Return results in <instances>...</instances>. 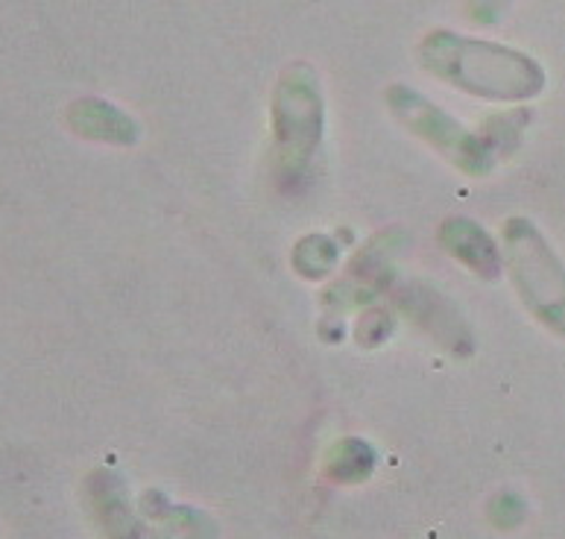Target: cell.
<instances>
[{"label":"cell","instance_id":"obj_1","mask_svg":"<svg viewBox=\"0 0 565 539\" xmlns=\"http://www.w3.org/2000/svg\"><path fill=\"white\" fill-rule=\"evenodd\" d=\"M423 60L439 80L490 101H519L542 85V71L522 53L451 33L430 35L423 44Z\"/></svg>","mask_w":565,"mask_h":539},{"label":"cell","instance_id":"obj_2","mask_svg":"<svg viewBox=\"0 0 565 539\" xmlns=\"http://www.w3.org/2000/svg\"><path fill=\"white\" fill-rule=\"evenodd\" d=\"M390 106L396 109V115L407 127L419 138H425L434 150L443 152L448 161H455L463 173H487V168L492 165L487 144L478 141L472 133H466L455 118H448L446 112L430 106L428 101L407 88H393Z\"/></svg>","mask_w":565,"mask_h":539},{"label":"cell","instance_id":"obj_3","mask_svg":"<svg viewBox=\"0 0 565 539\" xmlns=\"http://www.w3.org/2000/svg\"><path fill=\"white\" fill-rule=\"evenodd\" d=\"M507 250H510L515 282L522 285L527 299L540 290V285H545L536 314H545V317L565 314V276L559 273L557 262L551 258L545 244L533 235L527 223L515 220V223L507 226Z\"/></svg>","mask_w":565,"mask_h":539},{"label":"cell","instance_id":"obj_4","mask_svg":"<svg viewBox=\"0 0 565 539\" xmlns=\"http://www.w3.org/2000/svg\"><path fill=\"white\" fill-rule=\"evenodd\" d=\"M276 129H279L281 152L287 159H294L299 150V159L311 156L313 144L320 138V97L313 88L311 74L308 76H287L281 80L279 103H276Z\"/></svg>","mask_w":565,"mask_h":539},{"label":"cell","instance_id":"obj_5","mask_svg":"<svg viewBox=\"0 0 565 539\" xmlns=\"http://www.w3.org/2000/svg\"><path fill=\"white\" fill-rule=\"evenodd\" d=\"M443 246H446L448 253L457 255L466 267L478 270L483 276H492L498 273V255L495 246L487 235H483L481 229L469 223V220H451L443 226Z\"/></svg>","mask_w":565,"mask_h":539},{"label":"cell","instance_id":"obj_6","mask_svg":"<svg viewBox=\"0 0 565 539\" xmlns=\"http://www.w3.org/2000/svg\"><path fill=\"white\" fill-rule=\"evenodd\" d=\"M498 9H501V0H475V12H478L481 21H492V18H498L495 15Z\"/></svg>","mask_w":565,"mask_h":539}]
</instances>
